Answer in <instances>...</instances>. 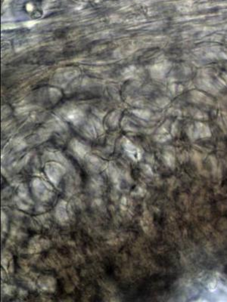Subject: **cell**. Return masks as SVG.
I'll list each match as a JSON object with an SVG mask.
<instances>
[{
  "label": "cell",
  "instance_id": "obj_2",
  "mask_svg": "<svg viewBox=\"0 0 227 302\" xmlns=\"http://www.w3.org/2000/svg\"><path fill=\"white\" fill-rule=\"evenodd\" d=\"M124 147H125L127 152L129 153L132 158L134 159H137L139 156L138 151H137V149L133 144H132L131 142H130L129 141H126V142L124 143Z\"/></svg>",
  "mask_w": 227,
  "mask_h": 302
},
{
  "label": "cell",
  "instance_id": "obj_3",
  "mask_svg": "<svg viewBox=\"0 0 227 302\" xmlns=\"http://www.w3.org/2000/svg\"><path fill=\"white\" fill-rule=\"evenodd\" d=\"M72 147L75 152L80 156H83L86 153L85 147L83 146V144H81L80 143H79V142L74 141V143L72 144Z\"/></svg>",
  "mask_w": 227,
  "mask_h": 302
},
{
  "label": "cell",
  "instance_id": "obj_1",
  "mask_svg": "<svg viewBox=\"0 0 227 302\" xmlns=\"http://www.w3.org/2000/svg\"><path fill=\"white\" fill-rule=\"evenodd\" d=\"M45 171L46 172L47 176L49 177V178L52 181L53 183H57L59 181L60 178L62 177L63 169L58 164L53 163L52 164H48Z\"/></svg>",
  "mask_w": 227,
  "mask_h": 302
}]
</instances>
